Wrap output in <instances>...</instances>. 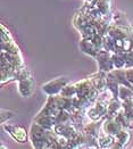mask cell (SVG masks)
Listing matches in <instances>:
<instances>
[{"label":"cell","mask_w":133,"mask_h":149,"mask_svg":"<svg viewBox=\"0 0 133 149\" xmlns=\"http://www.w3.org/2000/svg\"><path fill=\"white\" fill-rule=\"evenodd\" d=\"M54 131L57 134H59L61 137L66 138L70 141V140H72L73 138L75 137L80 131H82V130H80L75 125L74 122H68V123H63V124L55 125L54 126Z\"/></svg>","instance_id":"30bf717a"},{"label":"cell","mask_w":133,"mask_h":149,"mask_svg":"<svg viewBox=\"0 0 133 149\" xmlns=\"http://www.w3.org/2000/svg\"><path fill=\"white\" fill-rule=\"evenodd\" d=\"M30 140L32 146L36 149H61L68 147V140L57 134L54 129H46L33 122L30 129Z\"/></svg>","instance_id":"3957f363"},{"label":"cell","mask_w":133,"mask_h":149,"mask_svg":"<svg viewBox=\"0 0 133 149\" xmlns=\"http://www.w3.org/2000/svg\"><path fill=\"white\" fill-rule=\"evenodd\" d=\"M104 49L113 54L129 55L133 58V24L125 13L114 10Z\"/></svg>","instance_id":"6da1fadb"},{"label":"cell","mask_w":133,"mask_h":149,"mask_svg":"<svg viewBox=\"0 0 133 149\" xmlns=\"http://www.w3.org/2000/svg\"><path fill=\"white\" fill-rule=\"evenodd\" d=\"M110 21L111 18L105 19L92 17L80 8L74 15L73 25L80 32L82 39L92 42L100 49H104V41L108 33Z\"/></svg>","instance_id":"7a4b0ae2"},{"label":"cell","mask_w":133,"mask_h":149,"mask_svg":"<svg viewBox=\"0 0 133 149\" xmlns=\"http://www.w3.org/2000/svg\"><path fill=\"white\" fill-rule=\"evenodd\" d=\"M102 121H104V118L100 120V121H88L85 123L84 127H83V131H84L85 133H88V134H90V136H92V137L98 139V137L101 133Z\"/></svg>","instance_id":"8fae6325"},{"label":"cell","mask_w":133,"mask_h":149,"mask_svg":"<svg viewBox=\"0 0 133 149\" xmlns=\"http://www.w3.org/2000/svg\"><path fill=\"white\" fill-rule=\"evenodd\" d=\"M2 126H3L5 131H6L15 141H17V142H19V143H24V142H26V141L30 139V134L26 132V130H25L23 126H21V125L5 124V123H3Z\"/></svg>","instance_id":"9c48e42d"},{"label":"cell","mask_w":133,"mask_h":149,"mask_svg":"<svg viewBox=\"0 0 133 149\" xmlns=\"http://www.w3.org/2000/svg\"><path fill=\"white\" fill-rule=\"evenodd\" d=\"M131 140V134L129 132V129H123L121 132L115 137V143L114 148L121 149L127 146V143Z\"/></svg>","instance_id":"7c38bea8"},{"label":"cell","mask_w":133,"mask_h":149,"mask_svg":"<svg viewBox=\"0 0 133 149\" xmlns=\"http://www.w3.org/2000/svg\"><path fill=\"white\" fill-rule=\"evenodd\" d=\"M113 98V93L109 89H106L100 93L96 102L86 111V117L89 121H100L107 115L109 102Z\"/></svg>","instance_id":"5b68a950"},{"label":"cell","mask_w":133,"mask_h":149,"mask_svg":"<svg viewBox=\"0 0 133 149\" xmlns=\"http://www.w3.org/2000/svg\"><path fill=\"white\" fill-rule=\"evenodd\" d=\"M14 116V113L10 111H5V109H1V124H3L6 122V120H9Z\"/></svg>","instance_id":"4fadbf2b"},{"label":"cell","mask_w":133,"mask_h":149,"mask_svg":"<svg viewBox=\"0 0 133 149\" xmlns=\"http://www.w3.org/2000/svg\"><path fill=\"white\" fill-rule=\"evenodd\" d=\"M1 51L10 52L15 55H22L10 32L6 29V26L3 24H1Z\"/></svg>","instance_id":"52a82bcc"},{"label":"cell","mask_w":133,"mask_h":149,"mask_svg":"<svg viewBox=\"0 0 133 149\" xmlns=\"http://www.w3.org/2000/svg\"><path fill=\"white\" fill-rule=\"evenodd\" d=\"M67 84H70V80L67 77H57L45 83L42 86V92L46 93L47 96L61 95V90Z\"/></svg>","instance_id":"ba28073f"},{"label":"cell","mask_w":133,"mask_h":149,"mask_svg":"<svg viewBox=\"0 0 133 149\" xmlns=\"http://www.w3.org/2000/svg\"><path fill=\"white\" fill-rule=\"evenodd\" d=\"M17 83H18V92L22 97L29 98L34 93L36 86V80L26 67L19 71Z\"/></svg>","instance_id":"8992f818"},{"label":"cell","mask_w":133,"mask_h":149,"mask_svg":"<svg viewBox=\"0 0 133 149\" xmlns=\"http://www.w3.org/2000/svg\"><path fill=\"white\" fill-rule=\"evenodd\" d=\"M81 9L92 17L109 19L114 12L113 0H92L90 2H84Z\"/></svg>","instance_id":"277c9868"}]
</instances>
